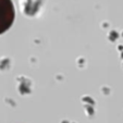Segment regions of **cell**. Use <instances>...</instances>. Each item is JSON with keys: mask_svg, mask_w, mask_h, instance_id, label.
<instances>
[{"mask_svg": "<svg viewBox=\"0 0 123 123\" xmlns=\"http://www.w3.org/2000/svg\"><path fill=\"white\" fill-rule=\"evenodd\" d=\"M15 11L12 0H0V35L12 26Z\"/></svg>", "mask_w": 123, "mask_h": 123, "instance_id": "obj_1", "label": "cell"}]
</instances>
